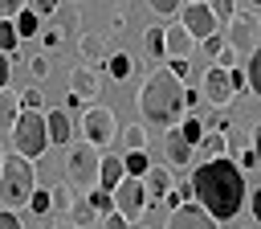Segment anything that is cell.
Here are the masks:
<instances>
[{
    "label": "cell",
    "instance_id": "40",
    "mask_svg": "<svg viewBox=\"0 0 261 229\" xmlns=\"http://www.w3.org/2000/svg\"><path fill=\"white\" fill-rule=\"evenodd\" d=\"M29 70H33V78H45V74H49V57H33Z\"/></svg>",
    "mask_w": 261,
    "mask_h": 229
},
{
    "label": "cell",
    "instance_id": "37",
    "mask_svg": "<svg viewBox=\"0 0 261 229\" xmlns=\"http://www.w3.org/2000/svg\"><path fill=\"white\" fill-rule=\"evenodd\" d=\"M24 4H29V0H0V20H12Z\"/></svg>",
    "mask_w": 261,
    "mask_h": 229
},
{
    "label": "cell",
    "instance_id": "23",
    "mask_svg": "<svg viewBox=\"0 0 261 229\" xmlns=\"http://www.w3.org/2000/svg\"><path fill=\"white\" fill-rule=\"evenodd\" d=\"M106 70H110V78L126 82V78L135 74V57H130V53H110V57H106Z\"/></svg>",
    "mask_w": 261,
    "mask_h": 229
},
{
    "label": "cell",
    "instance_id": "44",
    "mask_svg": "<svg viewBox=\"0 0 261 229\" xmlns=\"http://www.w3.org/2000/svg\"><path fill=\"white\" fill-rule=\"evenodd\" d=\"M8 74H12V65H8V53H0V90L8 86Z\"/></svg>",
    "mask_w": 261,
    "mask_h": 229
},
{
    "label": "cell",
    "instance_id": "5",
    "mask_svg": "<svg viewBox=\"0 0 261 229\" xmlns=\"http://www.w3.org/2000/svg\"><path fill=\"white\" fill-rule=\"evenodd\" d=\"M65 176L73 192H90L98 188V147L82 143H65Z\"/></svg>",
    "mask_w": 261,
    "mask_h": 229
},
{
    "label": "cell",
    "instance_id": "30",
    "mask_svg": "<svg viewBox=\"0 0 261 229\" xmlns=\"http://www.w3.org/2000/svg\"><path fill=\"white\" fill-rule=\"evenodd\" d=\"M69 196H73V188H69V184L53 188V192H49V213H53V209H57V213H65V209H69Z\"/></svg>",
    "mask_w": 261,
    "mask_h": 229
},
{
    "label": "cell",
    "instance_id": "25",
    "mask_svg": "<svg viewBox=\"0 0 261 229\" xmlns=\"http://www.w3.org/2000/svg\"><path fill=\"white\" fill-rule=\"evenodd\" d=\"M118 135H122L126 151H147V131H143L139 123H126V127H118Z\"/></svg>",
    "mask_w": 261,
    "mask_h": 229
},
{
    "label": "cell",
    "instance_id": "13",
    "mask_svg": "<svg viewBox=\"0 0 261 229\" xmlns=\"http://www.w3.org/2000/svg\"><path fill=\"white\" fill-rule=\"evenodd\" d=\"M45 135H49V143H73V119L65 114V110H45Z\"/></svg>",
    "mask_w": 261,
    "mask_h": 229
},
{
    "label": "cell",
    "instance_id": "47",
    "mask_svg": "<svg viewBox=\"0 0 261 229\" xmlns=\"http://www.w3.org/2000/svg\"><path fill=\"white\" fill-rule=\"evenodd\" d=\"M139 229H151V225H139Z\"/></svg>",
    "mask_w": 261,
    "mask_h": 229
},
{
    "label": "cell",
    "instance_id": "26",
    "mask_svg": "<svg viewBox=\"0 0 261 229\" xmlns=\"http://www.w3.org/2000/svg\"><path fill=\"white\" fill-rule=\"evenodd\" d=\"M16 98H20V110H45V94H41V86H24Z\"/></svg>",
    "mask_w": 261,
    "mask_h": 229
},
{
    "label": "cell",
    "instance_id": "45",
    "mask_svg": "<svg viewBox=\"0 0 261 229\" xmlns=\"http://www.w3.org/2000/svg\"><path fill=\"white\" fill-rule=\"evenodd\" d=\"M41 41H45V49H57V45H61V33H57V29H49Z\"/></svg>",
    "mask_w": 261,
    "mask_h": 229
},
{
    "label": "cell",
    "instance_id": "4",
    "mask_svg": "<svg viewBox=\"0 0 261 229\" xmlns=\"http://www.w3.org/2000/svg\"><path fill=\"white\" fill-rule=\"evenodd\" d=\"M12 135V151L24 155V159H37L45 147H49V135H45V114L41 110H20L16 123L8 127Z\"/></svg>",
    "mask_w": 261,
    "mask_h": 229
},
{
    "label": "cell",
    "instance_id": "27",
    "mask_svg": "<svg viewBox=\"0 0 261 229\" xmlns=\"http://www.w3.org/2000/svg\"><path fill=\"white\" fill-rule=\"evenodd\" d=\"M175 131L184 135V143H188V147H196V143H200V135H204V123H200V119L192 114V119H184V123H179Z\"/></svg>",
    "mask_w": 261,
    "mask_h": 229
},
{
    "label": "cell",
    "instance_id": "17",
    "mask_svg": "<svg viewBox=\"0 0 261 229\" xmlns=\"http://www.w3.org/2000/svg\"><path fill=\"white\" fill-rule=\"evenodd\" d=\"M224 151H228V135H224V131H204L200 143H196L200 164H204V159H216V155H224Z\"/></svg>",
    "mask_w": 261,
    "mask_h": 229
},
{
    "label": "cell",
    "instance_id": "9",
    "mask_svg": "<svg viewBox=\"0 0 261 229\" xmlns=\"http://www.w3.org/2000/svg\"><path fill=\"white\" fill-rule=\"evenodd\" d=\"M232 82H228V70L224 65H208V74H204V102H212V106H228L232 102Z\"/></svg>",
    "mask_w": 261,
    "mask_h": 229
},
{
    "label": "cell",
    "instance_id": "29",
    "mask_svg": "<svg viewBox=\"0 0 261 229\" xmlns=\"http://www.w3.org/2000/svg\"><path fill=\"white\" fill-rule=\"evenodd\" d=\"M204 4H208V12H212V20H216V25H228V16L237 12V4H232V0H204Z\"/></svg>",
    "mask_w": 261,
    "mask_h": 229
},
{
    "label": "cell",
    "instance_id": "12",
    "mask_svg": "<svg viewBox=\"0 0 261 229\" xmlns=\"http://www.w3.org/2000/svg\"><path fill=\"white\" fill-rule=\"evenodd\" d=\"M192 49H196V37H192L184 25L163 29V57H188Z\"/></svg>",
    "mask_w": 261,
    "mask_h": 229
},
{
    "label": "cell",
    "instance_id": "15",
    "mask_svg": "<svg viewBox=\"0 0 261 229\" xmlns=\"http://www.w3.org/2000/svg\"><path fill=\"white\" fill-rule=\"evenodd\" d=\"M98 90H102V78H98L94 70L77 65V70L69 74V94H77L82 102H86V98H98Z\"/></svg>",
    "mask_w": 261,
    "mask_h": 229
},
{
    "label": "cell",
    "instance_id": "18",
    "mask_svg": "<svg viewBox=\"0 0 261 229\" xmlns=\"http://www.w3.org/2000/svg\"><path fill=\"white\" fill-rule=\"evenodd\" d=\"M122 176H126V172H122V159H118V155H98V188L110 192Z\"/></svg>",
    "mask_w": 261,
    "mask_h": 229
},
{
    "label": "cell",
    "instance_id": "22",
    "mask_svg": "<svg viewBox=\"0 0 261 229\" xmlns=\"http://www.w3.org/2000/svg\"><path fill=\"white\" fill-rule=\"evenodd\" d=\"M12 29H16V37H37V29H41V16H37L33 8H20V12L12 16Z\"/></svg>",
    "mask_w": 261,
    "mask_h": 229
},
{
    "label": "cell",
    "instance_id": "46",
    "mask_svg": "<svg viewBox=\"0 0 261 229\" xmlns=\"http://www.w3.org/2000/svg\"><path fill=\"white\" fill-rule=\"evenodd\" d=\"M49 229H82V225H73V221H57V225H49Z\"/></svg>",
    "mask_w": 261,
    "mask_h": 229
},
{
    "label": "cell",
    "instance_id": "6",
    "mask_svg": "<svg viewBox=\"0 0 261 229\" xmlns=\"http://www.w3.org/2000/svg\"><path fill=\"white\" fill-rule=\"evenodd\" d=\"M110 204H114V213L118 217H126V221H139L143 213H147V192H143V180L139 176H122L114 188H110Z\"/></svg>",
    "mask_w": 261,
    "mask_h": 229
},
{
    "label": "cell",
    "instance_id": "32",
    "mask_svg": "<svg viewBox=\"0 0 261 229\" xmlns=\"http://www.w3.org/2000/svg\"><path fill=\"white\" fill-rule=\"evenodd\" d=\"M86 200H90V209H94V213H110V209H114L106 188H90V196H86Z\"/></svg>",
    "mask_w": 261,
    "mask_h": 229
},
{
    "label": "cell",
    "instance_id": "49",
    "mask_svg": "<svg viewBox=\"0 0 261 229\" xmlns=\"http://www.w3.org/2000/svg\"><path fill=\"white\" fill-rule=\"evenodd\" d=\"M0 155H4V151H0Z\"/></svg>",
    "mask_w": 261,
    "mask_h": 229
},
{
    "label": "cell",
    "instance_id": "7",
    "mask_svg": "<svg viewBox=\"0 0 261 229\" xmlns=\"http://www.w3.org/2000/svg\"><path fill=\"white\" fill-rule=\"evenodd\" d=\"M82 135H86L90 147H110V143L118 139V119H114V110H110V106H90L86 119H82Z\"/></svg>",
    "mask_w": 261,
    "mask_h": 229
},
{
    "label": "cell",
    "instance_id": "21",
    "mask_svg": "<svg viewBox=\"0 0 261 229\" xmlns=\"http://www.w3.org/2000/svg\"><path fill=\"white\" fill-rule=\"evenodd\" d=\"M16 114H20V98L4 86V90H0V131H8V127L16 123Z\"/></svg>",
    "mask_w": 261,
    "mask_h": 229
},
{
    "label": "cell",
    "instance_id": "16",
    "mask_svg": "<svg viewBox=\"0 0 261 229\" xmlns=\"http://www.w3.org/2000/svg\"><path fill=\"white\" fill-rule=\"evenodd\" d=\"M163 155H167L171 168H188V164H192V147L184 143L179 131H167V135H163Z\"/></svg>",
    "mask_w": 261,
    "mask_h": 229
},
{
    "label": "cell",
    "instance_id": "34",
    "mask_svg": "<svg viewBox=\"0 0 261 229\" xmlns=\"http://www.w3.org/2000/svg\"><path fill=\"white\" fill-rule=\"evenodd\" d=\"M196 45H200V49H204V53H208V57H216V53H220V49H224V37H220V33H208V37H200V41H196Z\"/></svg>",
    "mask_w": 261,
    "mask_h": 229
},
{
    "label": "cell",
    "instance_id": "28",
    "mask_svg": "<svg viewBox=\"0 0 261 229\" xmlns=\"http://www.w3.org/2000/svg\"><path fill=\"white\" fill-rule=\"evenodd\" d=\"M147 168H151L147 151H126V159H122V172H126V176H143Z\"/></svg>",
    "mask_w": 261,
    "mask_h": 229
},
{
    "label": "cell",
    "instance_id": "36",
    "mask_svg": "<svg viewBox=\"0 0 261 229\" xmlns=\"http://www.w3.org/2000/svg\"><path fill=\"white\" fill-rule=\"evenodd\" d=\"M151 4V12H159V16H171V12H179V0H147Z\"/></svg>",
    "mask_w": 261,
    "mask_h": 229
},
{
    "label": "cell",
    "instance_id": "41",
    "mask_svg": "<svg viewBox=\"0 0 261 229\" xmlns=\"http://www.w3.org/2000/svg\"><path fill=\"white\" fill-rule=\"evenodd\" d=\"M102 229H126V217H118L114 209L106 213V221H102Z\"/></svg>",
    "mask_w": 261,
    "mask_h": 229
},
{
    "label": "cell",
    "instance_id": "33",
    "mask_svg": "<svg viewBox=\"0 0 261 229\" xmlns=\"http://www.w3.org/2000/svg\"><path fill=\"white\" fill-rule=\"evenodd\" d=\"M147 53H151L155 61L163 57V29H159V25H155V29H147Z\"/></svg>",
    "mask_w": 261,
    "mask_h": 229
},
{
    "label": "cell",
    "instance_id": "43",
    "mask_svg": "<svg viewBox=\"0 0 261 229\" xmlns=\"http://www.w3.org/2000/svg\"><path fill=\"white\" fill-rule=\"evenodd\" d=\"M53 8H57V0H33V12H37V16H49Z\"/></svg>",
    "mask_w": 261,
    "mask_h": 229
},
{
    "label": "cell",
    "instance_id": "39",
    "mask_svg": "<svg viewBox=\"0 0 261 229\" xmlns=\"http://www.w3.org/2000/svg\"><path fill=\"white\" fill-rule=\"evenodd\" d=\"M237 168H249V172H257V147H245L241 151V164Z\"/></svg>",
    "mask_w": 261,
    "mask_h": 229
},
{
    "label": "cell",
    "instance_id": "8",
    "mask_svg": "<svg viewBox=\"0 0 261 229\" xmlns=\"http://www.w3.org/2000/svg\"><path fill=\"white\" fill-rule=\"evenodd\" d=\"M237 61H245L249 53H257V12H232L228 16V41H224Z\"/></svg>",
    "mask_w": 261,
    "mask_h": 229
},
{
    "label": "cell",
    "instance_id": "31",
    "mask_svg": "<svg viewBox=\"0 0 261 229\" xmlns=\"http://www.w3.org/2000/svg\"><path fill=\"white\" fill-rule=\"evenodd\" d=\"M16 29H12V20H0V53H8L12 57V49H16Z\"/></svg>",
    "mask_w": 261,
    "mask_h": 229
},
{
    "label": "cell",
    "instance_id": "35",
    "mask_svg": "<svg viewBox=\"0 0 261 229\" xmlns=\"http://www.w3.org/2000/svg\"><path fill=\"white\" fill-rule=\"evenodd\" d=\"M29 209H33V213H41V217H45V213H49V192H45V188H41V184H37V188H33V196H29Z\"/></svg>",
    "mask_w": 261,
    "mask_h": 229
},
{
    "label": "cell",
    "instance_id": "19",
    "mask_svg": "<svg viewBox=\"0 0 261 229\" xmlns=\"http://www.w3.org/2000/svg\"><path fill=\"white\" fill-rule=\"evenodd\" d=\"M77 49H82V57H86V61H94V65H102V61H106V37H102V33H86Z\"/></svg>",
    "mask_w": 261,
    "mask_h": 229
},
{
    "label": "cell",
    "instance_id": "10",
    "mask_svg": "<svg viewBox=\"0 0 261 229\" xmlns=\"http://www.w3.org/2000/svg\"><path fill=\"white\" fill-rule=\"evenodd\" d=\"M167 229H216V221H212L200 204H179V209H171Z\"/></svg>",
    "mask_w": 261,
    "mask_h": 229
},
{
    "label": "cell",
    "instance_id": "1",
    "mask_svg": "<svg viewBox=\"0 0 261 229\" xmlns=\"http://www.w3.org/2000/svg\"><path fill=\"white\" fill-rule=\"evenodd\" d=\"M188 184H192L196 204H200L212 221H232V217L241 213V204H245V176H241V168H237L232 159H224V155L196 164V172H192Z\"/></svg>",
    "mask_w": 261,
    "mask_h": 229
},
{
    "label": "cell",
    "instance_id": "38",
    "mask_svg": "<svg viewBox=\"0 0 261 229\" xmlns=\"http://www.w3.org/2000/svg\"><path fill=\"white\" fill-rule=\"evenodd\" d=\"M167 74L184 82V78H188V57H171V61H167Z\"/></svg>",
    "mask_w": 261,
    "mask_h": 229
},
{
    "label": "cell",
    "instance_id": "2",
    "mask_svg": "<svg viewBox=\"0 0 261 229\" xmlns=\"http://www.w3.org/2000/svg\"><path fill=\"white\" fill-rule=\"evenodd\" d=\"M184 106H188V102H184V82L171 78L167 70H155V74L143 82V90H139V110H143L147 123L171 127Z\"/></svg>",
    "mask_w": 261,
    "mask_h": 229
},
{
    "label": "cell",
    "instance_id": "11",
    "mask_svg": "<svg viewBox=\"0 0 261 229\" xmlns=\"http://www.w3.org/2000/svg\"><path fill=\"white\" fill-rule=\"evenodd\" d=\"M184 29L200 41V37H208V33H216V20H212V12H208V4L204 0H192L188 8H184Z\"/></svg>",
    "mask_w": 261,
    "mask_h": 229
},
{
    "label": "cell",
    "instance_id": "3",
    "mask_svg": "<svg viewBox=\"0 0 261 229\" xmlns=\"http://www.w3.org/2000/svg\"><path fill=\"white\" fill-rule=\"evenodd\" d=\"M37 188V168L24 159V155H0V204L8 213L16 209H29V196Z\"/></svg>",
    "mask_w": 261,
    "mask_h": 229
},
{
    "label": "cell",
    "instance_id": "48",
    "mask_svg": "<svg viewBox=\"0 0 261 229\" xmlns=\"http://www.w3.org/2000/svg\"><path fill=\"white\" fill-rule=\"evenodd\" d=\"M253 4H257V0H253Z\"/></svg>",
    "mask_w": 261,
    "mask_h": 229
},
{
    "label": "cell",
    "instance_id": "20",
    "mask_svg": "<svg viewBox=\"0 0 261 229\" xmlns=\"http://www.w3.org/2000/svg\"><path fill=\"white\" fill-rule=\"evenodd\" d=\"M57 33L65 37V33H77V25H82V16H77V8L69 4V0H57Z\"/></svg>",
    "mask_w": 261,
    "mask_h": 229
},
{
    "label": "cell",
    "instance_id": "14",
    "mask_svg": "<svg viewBox=\"0 0 261 229\" xmlns=\"http://www.w3.org/2000/svg\"><path fill=\"white\" fill-rule=\"evenodd\" d=\"M139 180H143L147 200H163V196L171 192V168H155V164H151V168H147Z\"/></svg>",
    "mask_w": 261,
    "mask_h": 229
},
{
    "label": "cell",
    "instance_id": "24",
    "mask_svg": "<svg viewBox=\"0 0 261 229\" xmlns=\"http://www.w3.org/2000/svg\"><path fill=\"white\" fill-rule=\"evenodd\" d=\"M65 213H69V221H73V225H90V221L98 217V213L90 209V200H86V196H77V192L69 196V209H65Z\"/></svg>",
    "mask_w": 261,
    "mask_h": 229
},
{
    "label": "cell",
    "instance_id": "42",
    "mask_svg": "<svg viewBox=\"0 0 261 229\" xmlns=\"http://www.w3.org/2000/svg\"><path fill=\"white\" fill-rule=\"evenodd\" d=\"M0 229H20V217L8 213V209H0Z\"/></svg>",
    "mask_w": 261,
    "mask_h": 229
}]
</instances>
